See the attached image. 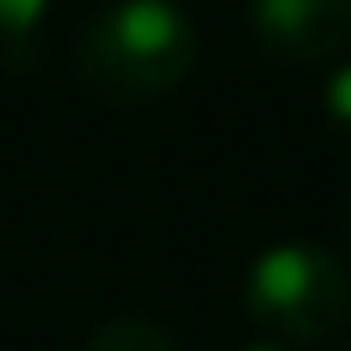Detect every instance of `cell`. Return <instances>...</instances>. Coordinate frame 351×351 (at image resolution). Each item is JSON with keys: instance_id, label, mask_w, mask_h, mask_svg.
Masks as SVG:
<instances>
[{"instance_id": "obj_2", "label": "cell", "mask_w": 351, "mask_h": 351, "mask_svg": "<svg viewBox=\"0 0 351 351\" xmlns=\"http://www.w3.org/2000/svg\"><path fill=\"white\" fill-rule=\"evenodd\" d=\"M243 305L285 341H326L351 320V274L320 243H274L253 258Z\"/></svg>"}, {"instance_id": "obj_3", "label": "cell", "mask_w": 351, "mask_h": 351, "mask_svg": "<svg viewBox=\"0 0 351 351\" xmlns=\"http://www.w3.org/2000/svg\"><path fill=\"white\" fill-rule=\"evenodd\" d=\"M253 36L295 67L330 62L351 47V0H253Z\"/></svg>"}, {"instance_id": "obj_6", "label": "cell", "mask_w": 351, "mask_h": 351, "mask_svg": "<svg viewBox=\"0 0 351 351\" xmlns=\"http://www.w3.org/2000/svg\"><path fill=\"white\" fill-rule=\"evenodd\" d=\"M326 119L336 124L341 134H351V62H341L336 73L326 77Z\"/></svg>"}, {"instance_id": "obj_7", "label": "cell", "mask_w": 351, "mask_h": 351, "mask_svg": "<svg viewBox=\"0 0 351 351\" xmlns=\"http://www.w3.org/2000/svg\"><path fill=\"white\" fill-rule=\"evenodd\" d=\"M248 351H285V346H274V341H258V346H248Z\"/></svg>"}, {"instance_id": "obj_4", "label": "cell", "mask_w": 351, "mask_h": 351, "mask_svg": "<svg viewBox=\"0 0 351 351\" xmlns=\"http://www.w3.org/2000/svg\"><path fill=\"white\" fill-rule=\"evenodd\" d=\"M88 351H181V346L150 320H109Z\"/></svg>"}, {"instance_id": "obj_5", "label": "cell", "mask_w": 351, "mask_h": 351, "mask_svg": "<svg viewBox=\"0 0 351 351\" xmlns=\"http://www.w3.org/2000/svg\"><path fill=\"white\" fill-rule=\"evenodd\" d=\"M47 5L52 0H0V47L5 52H21V47L36 42L47 21Z\"/></svg>"}, {"instance_id": "obj_1", "label": "cell", "mask_w": 351, "mask_h": 351, "mask_svg": "<svg viewBox=\"0 0 351 351\" xmlns=\"http://www.w3.org/2000/svg\"><path fill=\"white\" fill-rule=\"evenodd\" d=\"M197 67V26L181 0H114L77 36V77L109 104L165 99Z\"/></svg>"}]
</instances>
